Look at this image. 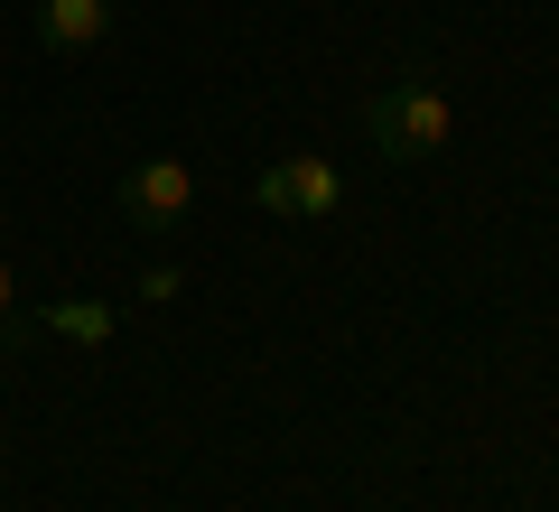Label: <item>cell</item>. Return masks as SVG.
<instances>
[{
	"label": "cell",
	"mask_w": 559,
	"mask_h": 512,
	"mask_svg": "<svg viewBox=\"0 0 559 512\" xmlns=\"http://www.w3.org/2000/svg\"><path fill=\"white\" fill-rule=\"evenodd\" d=\"M364 131H373V150L392 158V168H429V158L457 140V103H448V84L429 75V66H411V75H392L364 103Z\"/></svg>",
	"instance_id": "6da1fadb"
},
{
	"label": "cell",
	"mask_w": 559,
	"mask_h": 512,
	"mask_svg": "<svg viewBox=\"0 0 559 512\" xmlns=\"http://www.w3.org/2000/svg\"><path fill=\"white\" fill-rule=\"evenodd\" d=\"M252 197H261V215H280V224H326V215H345V168L318 158V150H289V158L261 168Z\"/></svg>",
	"instance_id": "7a4b0ae2"
},
{
	"label": "cell",
	"mask_w": 559,
	"mask_h": 512,
	"mask_svg": "<svg viewBox=\"0 0 559 512\" xmlns=\"http://www.w3.org/2000/svg\"><path fill=\"white\" fill-rule=\"evenodd\" d=\"M197 215V168H187V158H140V168H121V224H131V234H178V224Z\"/></svg>",
	"instance_id": "3957f363"
},
{
	"label": "cell",
	"mask_w": 559,
	"mask_h": 512,
	"mask_svg": "<svg viewBox=\"0 0 559 512\" xmlns=\"http://www.w3.org/2000/svg\"><path fill=\"white\" fill-rule=\"evenodd\" d=\"M28 20H38V47H47V57H84V47L112 38L121 10H112V0H38Z\"/></svg>",
	"instance_id": "277c9868"
},
{
	"label": "cell",
	"mask_w": 559,
	"mask_h": 512,
	"mask_svg": "<svg viewBox=\"0 0 559 512\" xmlns=\"http://www.w3.org/2000/svg\"><path fill=\"white\" fill-rule=\"evenodd\" d=\"M28 335H38V317H28V298H20V271H10V252H0V355H20Z\"/></svg>",
	"instance_id": "5b68a950"
},
{
	"label": "cell",
	"mask_w": 559,
	"mask_h": 512,
	"mask_svg": "<svg viewBox=\"0 0 559 512\" xmlns=\"http://www.w3.org/2000/svg\"><path fill=\"white\" fill-rule=\"evenodd\" d=\"M38 326L75 335V345H103V335H112V308H103V298H66V308H47Z\"/></svg>",
	"instance_id": "8992f818"
},
{
	"label": "cell",
	"mask_w": 559,
	"mask_h": 512,
	"mask_svg": "<svg viewBox=\"0 0 559 512\" xmlns=\"http://www.w3.org/2000/svg\"><path fill=\"white\" fill-rule=\"evenodd\" d=\"M140 298H150V308H168V298H178V271H168V261H150V271H140Z\"/></svg>",
	"instance_id": "52a82bcc"
},
{
	"label": "cell",
	"mask_w": 559,
	"mask_h": 512,
	"mask_svg": "<svg viewBox=\"0 0 559 512\" xmlns=\"http://www.w3.org/2000/svg\"><path fill=\"white\" fill-rule=\"evenodd\" d=\"M0 224H10V178H0Z\"/></svg>",
	"instance_id": "ba28073f"
},
{
	"label": "cell",
	"mask_w": 559,
	"mask_h": 512,
	"mask_svg": "<svg viewBox=\"0 0 559 512\" xmlns=\"http://www.w3.org/2000/svg\"><path fill=\"white\" fill-rule=\"evenodd\" d=\"M550 103H559V84H550Z\"/></svg>",
	"instance_id": "9c48e42d"
}]
</instances>
